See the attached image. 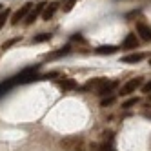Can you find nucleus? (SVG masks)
<instances>
[{
	"mask_svg": "<svg viewBox=\"0 0 151 151\" xmlns=\"http://www.w3.org/2000/svg\"><path fill=\"white\" fill-rule=\"evenodd\" d=\"M140 86H142V78H131V80H127L124 86H122V89H120V95H131V93H135L138 88H140Z\"/></svg>",
	"mask_w": 151,
	"mask_h": 151,
	"instance_id": "f257e3e1",
	"label": "nucleus"
},
{
	"mask_svg": "<svg viewBox=\"0 0 151 151\" xmlns=\"http://www.w3.org/2000/svg\"><path fill=\"white\" fill-rule=\"evenodd\" d=\"M46 6H47L46 2H42V4L35 6V9H31V11H29V15H27V17H26V20H24V22H26V26H31V24H33L35 20H37V17H38L40 13H44Z\"/></svg>",
	"mask_w": 151,
	"mask_h": 151,
	"instance_id": "f03ea898",
	"label": "nucleus"
},
{
	"mask_svg": "<svg viewBox=\"0 0 151 151\" xmlns=\"http://www.w3.org/2000/svg\"><path fill=\"white\" fill-rule=\"evenodd\" d=\"M31 6H33V4H26V6H22V7H20L18 9V11L11 17V24L13 26H17L18 22H20V20H24L27 15H29V11H31Z\"/></svg>",
	"mask_w": 151,
	"mask_h": 151,
	"instance_id": "7ed1b4c3",
	"label": "nucleus"
},
{
	"mask_svg": "<svg viewBox=\"0 0 151 151\" xmlns=\"http://www.w3.org/2000/svg\"><path fill=\"white\" fill-rule=\"evenodd\" d=\"M115 86H116V82H109V80H104V82H102V86H100V88L96 89L95 93L99 95V96H104V95H107V93H111Z\"/></svg>",
	"mask_w": 151,
	"mask_h": 151,
	"instance_id": "20e7f679",
	"label": "nucleus"
},
{
	"mask_svg": "<svg viewBox=\"0 0 151 151\" xmlns=\"http://www.w3.org/2000/svg\"><path fill=\"white\" fill-rule=\"evenodd\" d=\"M122 47L124 49H137L138 47V38H137V35H127L126 38H124V42H122Z\"/></svg>",
	"mask_w": 151,
	"mask_h": 151,
	"instance_id": "39448f33",
	"label": "nucleus"
},
{
	"mask_svg": "<svg viewBox=\"0 0 151 151\" xmlns=\"http://www.w3.org/2000/svg\"><path fill=\"white\" fill-rule=\"evenodd\" d=\"M137 33L140 35V38L142 40H151V27L146 26V24H137Z\"/></svg>",
	"mask_w": 151,
	"mask_h": 151,
	"instance_id": "423d86ee",
	"label": "nucleus"
},
{
	"mask_svg": "<svg viewBox=\"0 0 151 151\" xmlns=\"http://www.w3.org/2000/svg\"><path fill=\"white\" fill-rule=\"evenodd\" d=\"M57 9H58V4H55V2H53V4H47L46 9H44V13H42V18H44V20H49L53 15H55Z\"/></svg>",
	"mask_w": 151,
	"mask_h": 151,
	"instance_id": "0eeeda50",
	"label": "nucleus"
},
{
	"mask_svg": "<svg viewBox=\"0 0 151 151\" xmlns=\"http://www.w3.org/2000/svg\"><path fill=\"white\" fill-rule=\"evenodd\" d=\"M142 58H144V53H133V55L124 57L122 62H124V64H137V62H140Z\"/></svg>",
	"mask_w": 151,
	"mask_h": 151,
	"instance_id": "6e6552de",
	"label": "nucleus"
},
{
	"mask_svg": "<svg viewBox=\"0 0 151 151\" xmlns=\"http://www.w3.org/2000/svg\"><path fill=\"white\" fill-rule=\"evenodd\" d=\"M58 86H60L62 89H77V88H78L77 82L71 80V78H64V80H60V82H58Z\"/></svg>",
	"mask_w": 151,
	"mask_h": 151,
	"instance_id": "1a4fd4ad",
	"label": "nucleus"
},
{
	"mask_svg": "<svg viewBox=\"0 0 151 151\" xmlns=\"http://www.w3.org/2000/svg\"><path fill=\"white\" fill-rule=\"evenodd\" d=\"M69 51H71V47H69V46H64V47H60V49H58V51H55V53H49L47 58H58V57H64V55H68Z\"/></svg>",
	"mask_w": 151,
	"mask_h": 151,
	"instance_id": "9d476101",
	"label": "nucleus"
},
{
	"mask_svg": "<svg viewBox=\"0 0 151 151\" xmlns=\"http://www.w3.org/2000/svg\"><path fill=\"white\" fill-rule=\"evenodd\" d=\"M116 49H118L116 46H100V47H96V53H99V55H111Z\"/></svg>",
	"mask_w": 151,
	"mask_h": 151,
	"instance_id": "9b49d317",
	"label": "nucleus"
},
{
	"mask_svg": "<svg viewBox=\"0 0 151 151\" xmlns=\"http://www.w3.org/2000/svg\"><path fill=\"white\" fill-rule=\"evenodd\" d=\"M49 38H51V35H49V33H40V35L33 37V44H40V42H47Z\"/></svg>",
	"mask_w": 151,
	"mask_h": 151,
	"instance_id": "f8f14e48",
	"label": "nucleus"
},
{
	"mask_svg": "<svg viewBox=\"0 0 151 151\" xmlns=\"http://www.w3.org/2000/svg\"><path fill=\"white\" fill-rule=\"evenodd\" d=\"M20 40H22V38H20V37H15V38H11V40H7V42H4V44H2V49H9V47H11V46H15L17 42H20Z\"/></svg>",
	"mask_w": 151,
	"mask_h": 151,
	"instance_id": "ddd939ff",
	"label": "nucleus"
},
{
	"mask_svg": "<svg viewBox=\"0 0 151 151\" xmlns=\"http://www.w3.org/2000/svg\"><path fill=\"white\" fill-rule=\"evenodd\" d=\"M9 13H11V11H9V9L6 7V11H2V13H0V29H2V26L6 24V20H7V17H9Z\"/></svg>",
	"mask_w": 151,
	"mask_h": 151,
	"instance_id": "4468645a",
	"label": "nucleus"
},
{
	"mask_svg": "<svg viewBox=\"0 0 151 151\" xmlns=\"http://www.w3.org/2000/svg\"><path fill=\"white\" fill-rule=\"evenodd\" d=\"M138 104V99H129V100H126L124 104H122V107L124 109H129V107H133V106H137Z\"/></svg>",
	"mask_w": 151,
	"mask_h": 151,
	"instance_id": "2eb2a0df",
	"label": "nucleus"
},
{
	"mask_svg": "<svg viewBox=\"0 0 151 151\" xmlns=\"http://www.w3.org/2000/svg\"><path fill=\"white\" fill-rule=\"evenodd\" d=\"M113 102H115V96H107V99H102L100 106H102V107H106V106H109V104H113Z\"/></svg>",
	"mask_w": 151,
	"mask_h": 151,
	"instance_id": "dca6fc26",
	"label": "nucleus"
},
{
	"mask_svg": "<svg viewBox=\"0 0 151 151\" xmlns=\"http://www.w3.org/2000/svg\"><path fill=\"white\" fill-rule=\"evenodd\" d=\"M75 4H77V0H69V2H66V4H64V11H71V9H73V6Z\"/></svg>",
	"mask_w": 151,
	"mask_h": 151,
	"instance_id": "f3484780",
	"label": "nucleus"
},
{
	"mask_svg": "<svg viewBox=\"0 0 151 151\" xmlns=\"http://www.w3.org/2000/svg\"><path fill=\"white\" fill-rule=\"evenodd\" d=\"M142 91H144V93H151V80H149L147 84L142 86Z\"/></svg>",
	"mask_w": 151,
	"mask_h": 151,
	"instance_id": "a211bd4d",
	"label": "nucleus"
},
{
	"mask_svg": "<svg viewBox=\"0 0 151 151\" xmlns=\"http://www.w3.org/2000/svg\"><path fill=\"white\" fill-rule=\"evenodd\" d=\"M149 66H151V60H149Z\"/></svg>",
	"mask_w": 151,
	"mask_h": 151,
	"instance_id": "6ab92c4d",
	"label": "nucleus"
},
{
	"mask_svg": "<svg viewBox=\"0 0 151 151\" xmlns=\"http://www.w3.org/2000/svg\"><path fill=\"white\" fill-rule=\"evenodd\" d=\"M0 7H2V6H0Z\"/></svg>",
	"mask_w": 151,
	"mask_h": 151,
	"instance_id": "aec40b11",
	"label": "nucleus"
}]
</instances>
